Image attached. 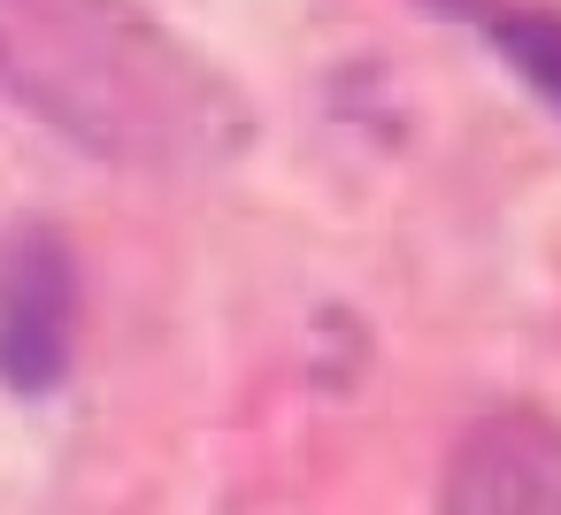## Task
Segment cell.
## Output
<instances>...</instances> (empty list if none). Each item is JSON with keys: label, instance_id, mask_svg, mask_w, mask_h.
<instances>
[{"label": "cell", "instance_id": "6da1fadb", "mask_svg": "<svg viewBox=\"0 0 561 515\" xmlns=\"http://www.w3.org/2000/svg\"><path fill=\"white\" fill-rule=\"evenodd\" d=\"M0 101L131 178H216L254 147L247 93L131 0H0Z\"/></svg>", "mask_w": 561, "mask_h": 515}, {"label": "cell", "instance_id": "277c9868", "mask_svg": "<svg viewBox=\"0 0 561 515\" xmlns=\"http://www.w3.org/2000/svg\"><path fill=\"white\" fill-rule=\"evenodd\" d=\"M438 16H461L553 116H561V16L530 9V0H431Z\"/></svg>", "mask_w": 561, "mask_h": 515}, {"label": "cell", "instance_id": "7a4b0ae2", "mask_svg": "<svg viewBox=\"0 0 561 515\" xmlns=\"http://www.w3.org/2000/svg\"><path fill=\"white\" fill-rule=\"evenodd\" d=\"M78 362V262L62 231L24 224L0 247V385L16 400L62 392Z\"/></svg>", "mask_w": 561, "mask_h": 515}, {"label": "cell", "instance_id": "3957f363", "mask_svg": "<svg viewBox=\"0 0 561 515\" xmlns=\"http://www.w3.org/2000/svg\"><path fill=\"white\" fill-rule=\"evenodd\" d=\"M438 507L461 515H561V423L538 408L477 415L438 477Z\"/></svg>", "mask_w": 561, "mask_h": 515}]
</instances>
